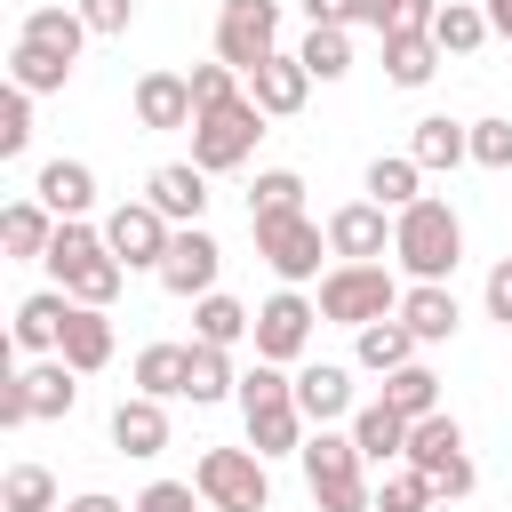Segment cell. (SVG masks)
Listing matches in <instances>:
<instances>
[{"instance_id":"obj_1","label":"cell","mask_w":512,"mask_h":512,"mask_svg":"<svg viewBox=\"0 0 512 512\" xmlns=\"http://www.w3.org/2000/svg\"><path fill=\"white\" fill-rule=\"evenodd\" d=\"M240 416H248V448H256V456H304L296 376H280L272 360H256V368L240 376Z\"/></svg>"},{"instance_id":"obj_2","label":"cell","mask_w":512,"mask_h":512,"mask_svg":"<svg viewBox=\"0 0 512 512\" xmlns=\"http://www.w3.org/2000/svg\"><path fill=\"white\" fill-rule=\"evenodd\" d=\"M392 256L408 264V280H448L456 264H464V224H456V208L448 200H416V208H400L392 216Z\"/></svg>"},{"instance_id":"obj_3","label":"cell","mask_w":512,"mask_h":512,"mask_svg":"<svg viewBox=\"0 0 512 512\" xmlns=\"http://www.w3.org/2000/svg\"><path fill=\"white\" fill-rule=\"evenodd\" d=\"M48 272H56V288L72 296V304H112L120 296V280H128V264L104 248V232H88L80 216L72 224H56V240H48V256H40Z\"/></svg>"},{"instance_id":"obj_4","label":"cell","mask_w":512,"mask_h":512,"mask_svg":"<svg viewBox=\"0 0 512 512\" xmlns=\"http://www.w3.org/2000/svg\"><path fill=\"white\" fill-rule=\"evenodd\" d=\"M320 320H336V328L400 320V280L384 264H336V272H320Z\"/></svg>"},{"instance_id":"obj_5","label":"cell","mask_w":512,"mask_h":512,"mask_svg":"<svg viewBox=\"0 0 512 512\" xmlns=\"http://www.w3.org/2000/svg\"><path fill=\"white\" fill-rule=\"evenodd\" d=\"M368 456L352 448V432H312L304 440V488H312V504L320 512H368L376 496H368V472H360Z\"/></svg>"},{"instance_id":"obj_6","label":"cell","mask_w":512,"mask_h":512,"mask_svg":"<svg viewBox=\"0 0 512 512\" xmlns=\"http://www.w3.org/2000/svg\"><path fill=\"white\" fill-rule=\"evenodd\" d=\"M256 136H264L256 96H232V104H216V112L192 120V168H200V176H224V168H240V160L256 152Z\"/></svg>"},{"instance_id":"obj_7","label":"cell","mask_w":512,"mask_h":512,"mask_svg":"<svg viewBox=\"0 0 512 512\" xmlns=\"http://www.w3.org/2000/svg\"><path fill=\"white\" fill-rule=\"evenodd\" d=\"M192 488H200L216 512H264V504H272V480H264V456H256V448H200Z\"/></svg>"},{"instance_id":"obj_8","label":"cell","mask_w":512,"mask_h":512,"mask_svg":"<svg viewBox=\"0 0 512 512\" xmlns=\"http://www.w3.org/2000/svg\"><path fill=\"white\" fill-rule=\"evenodd\" d=\"M280 56V0H224L216 8V64H232L240 80Z\"/></svg>"},{"instance_id":"obj_9","label":"cell","mask_w":512,"mask_h":512,"mask_svg":"<svg viewBox=\"0 0 512 512\" xmlns=\"http://www.w3.org/2000/svg\"><path fill=\"white\" fill-rule=\"evenodd\" d=\"M248 232H256V256L296 288V280H320V256H328V224H312V216H248Z\"/></svg>"},{"instance_id":"obj_10","label":"cell","mask_w":512,"mask_h":512,"mask_svg":"<svg viewBox=\"0 0 512 512\" xmlns=\"http://www.w3.org/2000/svg\"><path fill=\"white\" fill-rule=\"evenodd\" d=\"M400 464H416L440 496H472V456H464V424L456 416H424V424H408V456Z\"/></svg>"},{"instance_id":"obj_11","label":"cell","mask_w":512,"mask_h":512,"mask_svg":"<svg viewBox=\"0 0 512 512\" xmlns=\"http://www.w3.org/2000/svg\"><path fill=\"white\" fill-rule=\"evenodd\" d=\"M168 240H176V224H168L152 200H120V208L104 216V248H112L128 272H160V264H168Z\"/></svg>"},{"instance_id":"obj_12","label":"cell","mask_w":512,"mask_h":512,"mask_svg":"<svg viewBox=\"0 0 512 512\" xmlns=\"http://www.w3.org/2000/svg\"><path fill=\"white\" fill-rule=\"evenodd\" d=\"M216 264H224V248H216L200 224H184V232L168 240L160 288H168V296H184V304H200V296H216Z\"/></svg>"},{"instance_id":"obj_13","label":"cell","mask_w":512,"mask_h":512,"mask_svg":"<svg viewBox=\"0 0 512 512\" xmlns=\"http://www.w3.org/2000/svg\"><path fill=\"white\" fill-rule=\"evenodd\" d=\"M312 320H320V304L312 296H296V288H280L264 312H256V360H296L304 344H312Z\"/></svg>"},{"instance_id":"obj_14","label":"cell","mask_w":512,"mask_h":512,"mask_svg":"<svg viewBox=\"0 0 512 512\" xmlns=\"http://www.w3.org/2000/svg\"><path fill=\"white\" fill-rule=\"evenodd\" d=\"M384 240H392V224L376 200H344L328 216V256H344V264H384Z\"/></svg>"},{"instance_id":"obj_15","label":"cell","mask_w":512,"mask_h":512,"mask_svg":"<svg viewBox=\"0 0 512 512\" xmlns=\"http://www.w3.org/2000/svg\"><path fill=\"white\" fill-rule=\"evenodd\" d=\"M248 96H256V112L264 120H288V112H304V96H312V72H304V56H264L256 72H248Z\"/></svg>"},{"instance_id":"obj_16","label":"cell","mask_w":512,"mask_h":512,"mask_svg":"<svg viewBox=\"0 0 512 512\" xmlns=\"http://www.w3.org/2000/svg\"><path fill=\"white\" fill-rule=\"evenodd\" d=\"M144 200L184 232V224H200V216H208V176H200L192 160H168V168H152V176H144Z\"/></svg>"},{"instance_id":"obj_17","label":"cell","mask_w":512,"mask_h":512,"mask_svg":"<svg viewBox=\"0 0 512 512\" xmlns=\"http://www.w3.org/2000/svg\"><path fill=\"white\" fill-rule=\"evenodd\" d=\"M136 128H152V136L192 128V80L184 72H144L136 80Z\"/></svg>"},{"instance_id":"obj_18","label":"cell","mask_w":512,"mask_h":512,"mask_svg":"<svg viewBox=\"0 0 512 512\" xmlns=\"http://www.w3.org/2000/svg\"><path fill=\"white\" fill-rule=\"evenodd\" d=\"M32 200H40L56 224H72V216L96 208V168H88V160H48L40 184H32Z\"/></svg>"},{"instance_id":"obj_19","label":"cell","mask_w":512,"mask_h":512,"mask_svg":"<svg viewBox=\"0 0 512 512\" xmlns=\"http://www.w3.org/2000/svg\"><path fill=\"white\" fill-rule=\"evenodd\" d=\"M456 320H464V312H456V288H448V280H416V288L400 296V328H408L416 344H448Z\"/></svg>"},{"instance_id":"obj_20","label":"cell","mask_w":512,"mask_h":512,"mask_svg":"<svg viewBox=\"0 0 512 512\" xmlns=\"http://www.w3.org/2000/svg\"><path fill=\"white\" fill-rule=\"evenodd\" d=\"M64 320H72V296H64V288H40V296H24V304H16V352H32V360H56V344H64Z\"/></svg>"},{"instance_id":"obj_21","label":"cell","mask_w":512,"mask_h":512,"mask_svg":"<svg viewBox=\"0 0 512 512\" xmlns=\"http://www.w3.org/2000/svg\"><path fill=\"white\" fill-rule=\"evenodd\" d=\"M56 360H64V368H80V376H96V368L112 360V312H104V304H72Z\"/></svg>"},{"instance_id":"obj_22","label":"cell","mask_w":512,"mask_h":512,"mask_svg":"<svg viewBox=\"0 0 512 512\" xmlns=\"http://www.w3.org/2000/svg\"><path fill=\"white\" fill-rule=\"evenodd\" d=\"M296 408H304L312 432H328L336 416H352V376H344L336 360H312V368L296 376Z\"/></svg>"},{"instance_id":"obj_23","label":"cell","mask_w":512,"mask_h":512,"mask_svg":"<svg viewBox=\"0 0 512 512\" xmlns=\"http://www.w3.org/2000/svg\"><path fill=\"white\" fill-rule=\"evenodd\" d=\"M112 448H120V456H160V448H168V408L144 400V392L120 400V408H112Z\"/></svg>"},{"instance_id":"obj_24","label":"cell","mask_w":512,"mask_h":512,"mask_svg":"<svg viewBox=\"0 0 512 512\" xmlns=\"http://www.w3.org/2000/svg\"><path fill=\"white\" fill-rule=\"evenodd\" d=\"M408 160L416 168H456V160H472V128L448 120V112H424L416 136H408Z\"/></svg>"},{"instance_id":"obj_25","label":"cell","mask_w":512,"mask_h":512,"mask_svg":"<svg viewBox=\"0 0 512 512\" xmlns=\"http://www.w3.org/2000/svg\"><path fill=\"white\" fill-rule=\"evenodd\" d=\"M80 368H64V360H32V368H16V384H24V408L32 416H72L80 408V384H72Z\"/></svg>"},{"instance_id":"obj_26","label":"cell","mask_w":512,"mask_h":512,"mask_svg":"<svg viewBox=\"0 0 512 512\" xmlns=\"http://www.w3.org/2000/svg\"><path fill=\"white\" fill-rule=\"evenodd\" d=\"M16 40H32V48H48V56L80 64V48H88V24H80V8H32V16L16 24Z\"/></svg>"},{"instance_id":"obj_27","label":"cell","mask_w":512,"mask_h":512,"mask_svg":"<svg viewBox=\"0 0 512 512\" xmlns=\"http://www.w3.org/2000/svg\"><path fill=\"white\" fill-rule=\"evenodd\" d=\"M48 240H56V216H48L40 200H8V208H0V248H8L16 264L48 256Z\"/></svg>"},{"instance_id":"obj_28","label":"cell","mask_w":512,"mask_h":512,"mask_svg":"<svg viewBox=\"0 0 512 512\" xmlns=\"http://www.w3.org/2000/svg\"><path fill=\"white\" fill-rule=\"evenodd\" d=\"M240 336H256V312H248L240 296H224V288H216V296H200V304H192V344H224V352H232Z\"/></svg>"},{"instance_id":"obj_29","label":"cell","mask_w":512,"mask_h":512,"mask_svg":"<svg viewBox=\"0 0 512 512\" xmlns=\"http://www.w3.org/2000/svg\"><path fill=\"white\" fill-rule=\"evenodd\" d=\"M352 448H360L368 464H392V456H408V416H392L384 400L352 408Z\"/></svg>"},{"instance_id":"obj_30","label":"cell","mask_w":512,"mask_h":512,"mask_svg":"<svg viewBox=\"0 0 512 512\" xmlns=\"http://www.w3.org/2000/svg\"><path fill=\"white\" fill-rule=\"evenodd\" d=\"M432 72H440V40L432 32H392L384 40V80L392 88H424Z\"/></svg>"},{"instance_id":"obj_31","label":"cell","mask_w":512,"mask_h":512,"mask_svg":"<svg viewBox=\"0 0 512 512\" xmlns=\"http://www.w3.org/2000/svg\"><path fill=\"white\" fill-rule=\"evenodd\" d=\"M384 408H392V416H408V424H424V416H440V376H432L424 360H408V368H392V376H384Z\"/></svg>"},{"instance_id":"obj_32","label":"cell","mask_w":512,"mask_h":512,"mask_svg":"<svg viewBox=\"0 0 512 512\" xmlns=\"http://www.w3.org/2000/svg\"><path fill=\"white\" fill-rule=\"evenodd\" d=\"M184 360H192V344H144L136 352V392L144 400H184Z\"/></svg>"},{"instance_id":"obj_33","label":"cell","mask_w":512,"mask_h":512,"mask_svg":"<svg viewBox=\"0 0 512 512\" xmlns=\"http://www.w3.org/2000/svg\"><path fill=\"white\" fill-rule=\"evenodd\" d=\"M184 400H240V376H232V360H224V344H192V360H184Z\"/></svg>"},{"instance_id":"obj_34","label":"cell","mask_w":512,"mask_h":512,"mask_svg":"<svg viewBox=\"0 0 512 512\" xmlns=\"http://www.w3.org/2000/svg\"><path fill=\"white\" fill-rule=\"evenodd\" d=\"M72 80V64L64 56H48V48H32V40H16L8 48V88H24V96H56Z\"/></svg>"},{"instance_id":"obj_35","label":"cell","mask_w":512,"mask_h":512,"mask_svg":"<svg viewBox=\"0 0 512 512\" xmlns=\"http://www.w3.org/2000/svg\"><path fill=\"white\" fill-rule=\"evenodd\" d=\"M432 40H440V56H472V48L488 40V8H472V0H440Z\"/></svg>"},{"instance_id":"obj_36","label":"cell","mask_w":512,"mask_h":512,"mask_svg":"<svg viewBox=\"0 0 512 512\" xmlns=\"http://www.w3.org/2000/svg\"><path fill=\"white\" fill-rule=\"evenodd\" d=\"M416 176H424V168H416L408 152H392V160H368V200L400 216V208H416V200H424V192H416Z\"/></svg>"},{"instance_id":"obj_37","label":"cell","mask_w":512,"mask_h":512,"mask_svg":"<svg viewBox=\"0 0 512 512\" xmlns=\"http://www.w3.org/2000/svg\"><path fill=\"white\" fill-rule=\"evenodd\" d=\"M296 56H304L312 80H344V72H352V32H344V24H312Z\"/></svg>"},{"instance_id":"obj_38","label":"cell","mask_w":512,"mask_h":512,"mask_svg":"<svg viewBox=\"0 0 512 512\" xmlns=\"http://www.w3.org/2000/svg\"><path fill=\"white\" fill-rule=\"evenodd\" d=\"M432 16H440V0H360V24H368L376 40H392V32H432Z\"/></svg>"},{"instance_id":"obj_39","label":"cell","mask_w":512,"mask_h":512,"mask_svg":"<svg viewBox=\"0 0 512 512\" xmlns=\"http://www.w3.org/2000/svg\"><path fill=\"white\" fill-rule=\"evenodd\" d=\"M408 360H416V336H408L400 320H376V328H360V368L392 376V368H408Z\"/></svg>"},{"instance_id":"obj_40","label":"cell","mask_w":512,"mask_h":512,"mask_svg":"<svg viewBox=\"0 0 512 512\" xmlns=\"http://www.w3.org/2000/svg\"><path fill=\"white\" fill-rule=\"evenodd\" d=\"M248 216H304V176L296 168H264L248 192Z\"/></svg>"},{"instance_id":"obj_41","label":"cell","mask_w":512,"mask_h":512,"mask_svg":"<svg viewBox=\"0 0 512 512\" xmlns=\"http://www.w3.org/2000/svg\"><path fill=\"white\" fill-rule=\"evenodd\" d=\"M0 504H8V512H56V480H48L40 464H8Z\"/></svg>"},{"instance_id":"obj_42","label":"cell","mask_w":512,"mask_h":512,"mask_svg":"<svg viewBox=\"0 0 512 512\" xmlns=\"http://www.w3.org/2000/svg\"><path fill=\"white\" fill-rule=\"evenodd\" d=\"M432 480L416 472V464H400V472H384V488H376V512H432Z\"/></svg>"},{"instance_id":"obj_43","label":"cell","mask_w":512,"mask_h":512,"mask_svg":"<svg viewBox=\"0 0 512 512\" xmlns=\"http://www.w3.org/2000/svg\"><path fill=\"white\" fill-rule=\"evenodd\" d=\"M184 80H192V120H200V112H216V104H232V96H248L232 64H192Z\"/></svg>"},{"instance_id":"obj_44","label":"cell","mask_w":512,"mask_h":512,"mask_svg":"<svg viewBox=\"0 0 512 512\" xmlns=\"http://www.w3.org/2000/svg\"><path fill=\"white\" fill-rule=\"evenodd\" d=\"M24 144H32V96H24V88H8V96H0V152L16 160Z\"/></svg>"},{"instance_id":"obj_45","label":"cell","mask_w":512,"mask_h":512,"mask_svg":"<svg viewBox=\"0 0 512 512\" xmlns=\"http://www.w3.org/2000/svg\"><path fill=\"white\" fill-rule=\"evenodd\" d=\"M472 160L480 168H512V120H472Z\"/></svg>"},{"instance_id":"obj_46","label":"cell","mask_w":512,"mask_h":512,"mask_svg":"<svg viewBox=\"0 0 512 512\" xmlns=\"http://www.w3.org/2000/svg\"><path fill=\"white\" fill-rule=\"evenodd\" d=\"M192 496H200L192 480H152V488H144L128 512H192Z\"/></svg>"},{"instance_id":"obj_47","label":"cell","mask_w":512,"mask_h":512,"mask_svg":"<svg viewBox=\"0 0 512 512\" xmlns=\"http://www.w3.org/2000/svg\"><path fill=\"white\" fill-rule=\"evenodd\" d=\"M80 24L88 32H128L136 24V0H80Z\"/></svg>"},{"instance_id":"obj_48","label":"cell","mask_w":512,"mask_h":512,"mask_svg":"<svg viewBox=\"0 0 512 512\" xmlns=\"http://www.w3.org/2000/svg\"><path fill=\"white\" fill-rule=\"evenodd\" d=\"M488 320H504V328H512V256L488 272Z\"/></svg>"},{"instance_id":"obj_49","label":"cell","mask_w":512,"mask_h":512,"mask_svg":"<svg viewBox=\"0 0 512 512\" xmlns=\"http://www.w3.org/2000/svg\"><path fill=\"white\" fill-rule=\"evenodd\" d=\"M304 16H312V24H344V32H352V24H360V0H304Z\"/></svg>"},{"instance_id":"obj_50","label":"cell","mask_w":512,"mask_h":512,"mask_svg":"<svg viewBox=\"0 0 512 512\" xmlns=\"http://www.w3.org/2000/svg\"><path fill=\"white\" fill-rule=\"evenodd\" d=\"M0 424H8V432H16V424H32V408H24V384H16V376L0 384Z\"/></svg>"},{"instance_id":"obj_51","label":"cell","mask_w":512,"mask_h":512,"mask_svg":"<svg viewBox=\"0 0 512 512\" xmlns=\"http://www.w3.org/2000/svg\"><path fill=\"white\" fill-rule=\"evenodd\" d=\"M64 512H128V504H112V496H96V488H88V496H72Z\"/></svg>"},{"instance_id":"obj_52","label":"cell","mask_w":512,"mask_h":512,"mask_svg":"<svg viewBox=\"0 0 512 512\" xmlns=\"http://www.w3.org/2000/svg\"><path fill=\"white\" fill-rule=\"evenodd\" d=\"M488 32H504V40H512V0H488Z\"/></svg>"}]
</instances>
